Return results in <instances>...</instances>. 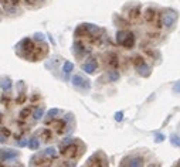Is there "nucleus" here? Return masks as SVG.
<instances>
[{
  "instance_id": "nucleus-29",
  "label": "nucleus",
  "mask_w": 180,
  "mask_h": 167,
  "mask_svg": "<svg viewBox=\"0 0 180 167\" xmlns=\"http://www.w3.org/2000/svg\"><path fill=\"white\" fill-rule=\"evenodd\" d=\"M176 167H180V159L177 160V163H176Z\"/></svg>"
},
{
  "instance_id": "nucleus-30",
  "label": "nucleus",
  "mask_w": 180,
  "mask_h": 167,
  "mask_svg": "<svg viewBox=\"0 0 180 167\" xmlns=\"http://www.w3.org/2000/svg\"><path fill=\"white\" fill-rule=\"evenodd\" d=\"M18 167H23V166H18Z\"/></svg>"
},
{
  "instance_id": "nucleus-25",
  "label": "nucleus",
  "mask_w": 180,
  "mask_h": 167,
  "mask_svg": "<svg viewBox=\"0 0 180 167\" xmlns=\"http://www.w3.org/2000/svg\"><path fill=\"white\" fill-rule=\"evenodd\" d=\"M173 91H174L176 93H180V82H177L176 85L173 86Z\"/></svg>"
},
{
  "instance_id": "nucleus-21",
  "label": "nucleus",
  "mask_w": 180,
  "mask_h": 167,
  "mask_svg": "<svg viewBox=\"0 0 180 167\" xmlns=\"http://www.w3.org/2000/svg\"><path fill=\"white\" fill-rule=\"evenodd\" d=\"M30 113V108H24L22 112H20V118L22 119H24V118H27V115Z\"/></svg>"
},
{
  "instance_id": "nucleus-22",
  "label": "nucleus",
  "mask_w": 180,
  "mask_h": 167,
  "mask_svg": "<svg viewBox=\"0 0 180 167\" xmlns=\"http://www.w3.org/2000/svg\"><path fill=\"white\" fill-rule=\"evenodd\" d=\"M108 63L111 64V65H112V67H116L118 65V61H116V57L114 55V54H112V55H111V59L109 61H108Z\"/></svg>"
},
{
  "instance_id": "nucleus-2",
  "label": "nucleus",
  "mask_w": 180,
  "mask_h": 167,
  "mask_svg": "<svg viewBox=\"0 0 180 167\" xmlns=\"http://www.w3.org/2000/svg\"><path fill=\"white\" fill-rule=\"evenodd\" d=\"M30 161H31V164H34V166H48V164L51 163V159L45 156L44 152H41V153L34 154Z\"/></svg>"
},
{
  "instance_id": "nucleus-10",
  "label": "nucleus",
  "mask_w": 180,
  "mask_h": 167,
  "mask_svg": "<svg viewBox=\"0 0 180 167\" xmlns=\"http://www.w3.org/2000/svg\"><path fill=\"white\" fill-rule=\"evenodd\" d=\"M40 147V142L37 138H31L29 140V149L30 150H37V149Z\"/></svg>"
},
{
  "instance_id": "nucleus-6",
  "label": "nucleus",
  "mask_w": 180,
  "mask_h": 167,
  "mask_svg": "<svg viewBox=\"0 0 180 167\" xmlns=\"http://www.w3.org/2000/svg\"><path fill=\"white\" fill-rule=\"evenodd\" d=\"M72 85L74 86H78V88L89 89V81L84 79L81 75H74V77H72Z\"/></svg>"
},
{
  "instance_id": "nucleus-18",
  "label": "nucleus",
  "mask_w": 180,
  "mask_h": 167,
  "mask_svg": "<svg viewBox=\"0 0 180 167\" xmlns=\"http://www.w3.org/2000/svg\"><path fill=\"white\" fill-rule=\"evenodd\" d=\"M74 142H75V139H72V138H67V139H64V140L61 142L60 147L63 149V147H65V146H68V145H71V143H74Z\"/></svg>"
},
{
  "instance_id": "nucleus-17",
  "label": "nucleus",
  "mask_w": 180,
  "mask_h": 167,
  "mask_svg": "<svg viewBox=\"0 0 180 167\" xmlns=\"http://www.w3.org/2000/svg\"><path fill=\"white\" fill-rule=\"evenodd\" d=\"M58 167H75V161H74V159L65 160V161H63V163L60 164Z\"/></svg>"
},
{
  "instance_id": "nucleus-3",
  "label": "nucleus",
  "mask_w": 180,
  "mask_h": 167,
  "mask_svg": "<svg viewBox=\"0 0 180 167\" xmlns=\"http://www.w3.org/2000/svg\"><path fill=\"white\" fill-rule=\"evenodd\" d=\"M177 19V13H174L173 10H166L163 13V26L167 27V28H172L176 23Z\"/></svg>"
},
{
  "instance_id": "nucleus-12",
  "label": "nucleus",
  "mask_w": 180,
  "mask_h": 167,
  "mask_svg": "<svg viewBox=\"0 0 180 167\" xmlns=\"http://www.w3.org/2000/svg\"><path fill=\"white\" fill-rule=\"evenodd\" d=\"M43 115H44V108H36V111L33 113L34 120H40L43 118Z\"/></svg>"
},
{
  "instance_id": "nucleus-11",
  "label": "nucleus",
  "mask_w": 180,
  "mask_h": 167,
  "mask_svg": "<svg viewBox=\"0 0 180 167\" xmlns=\"http://www.w3.org/2000/svg\"><path fill=\"white\" fill-rule=\"evenodd\" d=\"M44 154L47 157H50V159H57V152H55L54 147H47L44 150Z\"/></svg>"
},
{
  "instance_id": "nucleus-28",
  "label": "nucleus",
  "mask_w": 180,
  "mask_h": 167,
  "mask_svg": "<svg viewBox=\"0 0 180 167\" xmlns=\"http://www.w3.org/2000/svg\"><path fill=\"white\" fill-rule=\"evenodd\" d=\"M147 167H160V166H159V164H153V163H152V164H149Z\"/></svg>"
},
{
  "instance_id": "nucleus-5",
  "label": "nucleus",
  "mask_w": 180,
  "mask_h": 167,
  "mask_svg": "<svg viewBox=\"0 0 180 167\" xmlns=\"http://www.w3.org/2000/svg\"><path fill=\"white\" fill-rule=\"evenodd\" d=\"M18 156L17 150H11V149H2V161H10Z\"/></svg>"
},
{
  "instance_id": "nucleus-7",
  "label": "nucleus",
  "mask_w": 180,
  "mask_h": 167,
  "mask_svg": "<svg viewBox=\"0 0 180 167\" xmlns=\"http://www.w3.org/2000/svg\"><path fill=\"white\" fill-rule=\"evenodd\" d=\"M126 163H128L129 167H143L145 160L143 157L140 156H135V157H125Z\"/></svg>"
},
{
  "instance_id": "nucleus-23",
  "label": "nucleus",
  "mask_w": 180,
  "mask_h": 167,
  "mask_svg": "<svg viewBox=\"0 0 180 167\" xmlns=\"http://www.w3.org/2000/svg\"><path fill=\"white\" fill-rule=\"evenodd\" d=\"M122 119H123V112H116V113H115V120H116V122H121Z\"/></svg>"
},
{
  "instance_id": "nucleus-14",
  "label": "nucleus",
  "mask_w": 180,
  "mask_h": 167,
  "mask_svg": "<svg viewBox=\"0 0 180 167\" xmlns=\"http://www.w3.org/2000/svg\"><path fill=\"white\" fill-rule=\"evenodd\" d=\"M10 86H11V82L9 78L3 79V82H2V89H3V92H9L10 91Z\"/></svg>"
},
{
  "instance_id": "nucleus-9",
  "label": "nucleus",
  "mask_w": 180,
  "mask_h": 167,
  "mask_svg": "<svg viewBox=\"0 0 180 167\" xmlns=\"http://www.w3.org/2000/svg\"><path fill=\"white\" fill-rule=\"evenodd\" d=\"M40 136H41V139L44 142H50L53 139V133H51V130L50 129H43L40 132Z\"/></svg>"
},
{
  "instance_id": "nucleus-20",
  "label": "nucleus",
  "mask_w": 180,
  "mask_h": 167,
  "mask_svg": "<svg viewBox=\"0 0 180 167\" xmlns=\"http://www.w3.org/2000/svg\"><path fill=\"white\" fill-rule=\"evenodd\" d=\"M155 142H156V143H160V142H163L166 139V136L165 135H162V133H156V136H155Z\"/></svg>"
},
{
  "instance_id": "nucleus-15",
  "label": "nucleus",
  "mask_w": 180,
  "mask_h": 167,
  "mask_svg": "<svg viewBox=\"0 0 180 167\" xmlns=\"http://www.w3.org/2000/svg\"><path fill=\"white\" fill-rule=\"evenodd\" d=\"M60 113H61V111H60L58 108H53V109H50V111H48V113H47V116L48 118H55V116L57 115H60Z\"/></svg>"
},
{
  "instance_id": "nucleus-8",
  "label": "nucleus",
  "mask_w": 180,
  "mask_h": 167,
  "mask_svg": "<svg viewBox=\"0 0 180 167\" xmlns=\"http://www.w3.org/2000/svg\"><path fill=\"white\" fill-rule=\"evenodd\" d=\"M96 68V63L92 59V61H88V63L82 64V70L87 72V74H94V71Z\"/></svg>"
},
{
  "instance_id": "nucleus-13",
  "label": "nucleus",
  "mask_w": 180,
  "mask_h": 167,
  "mask_svg": "<svg viewBox=\"0 0 180 167\" xmlns=\"http://www.w3.org/2000/svg\"><path fill=\"white\" fill-rule=\"evenodd\" d=\"M72 70H74V64L70 63V61H65V63H64V65H63V71H64V72H65V74H70Z\"/></svg>"
},
{
  "instance_id": "nucleus-26",
  "label": "nucleus",
  "mask_w": 180,
  "mask_h": 167,
  "mask_svg": "<svg viewBox=\"0 0 180 167\" xmlns=\"http://www.w3.org/2000/svg\"><path fill=\"white\" fill-rule=\"evenodd\" d=\"M17 145L20 146V147H23V146H26V145H27V139H24V140H20V142L17 143Z\"/></svg>"
},
{
  "instance_id": "nucleus-4",
  "label": "nucleus",
  "mask_w": 180,
  "mask_h": 167,
  "mask_svg": "<svg viewBox=\"0 0 180 167\" xmlns=\"http://www.w3.org/2000/svg\"><path fill=\"white\" fill-rule=\"evenodd\" d=\"M135 65L138 67V71H139L143 77H147V75L151 74V68H149V65H147L142 58H135Z\"/></svg>"
},
{
  "instance_id": "nucleus-24",
  "label": "nucleus",
  "mask_w": 180,
  "mask_h": 167,
  "mask_svg": "<svg viewBox=\"0 0 180 167\" xmlns=\"http://www.w3.org/2000/svg\"><path fill=\"white\" fill-rule=\"evenodd\" d=\"M152 13H155L152 9H149V10L146 11V16H145V19H146L147 21H152Z\"/></svg>"
},
{
  "instance_id": "nucleus-19",
  "label": "nucleus",
  "mask_w": 180,
  "mask_h": 167,
  "mask_svg": "<svg viewBox=\"0 0 180 167\" xmlns=\"http://www.w3.org/2000/svg\"><path fill=\"white\" fill-rule=\"evenodd\" d=\"M109 79L111 81H116V79H119V72H116V71L109 72Z\"/></svg>"
},
{
  "instance_id": "nucleus-27",
  "label": "nucleus",
  "mask_w": 180,
  "mask_h": 167,
  "mask_svg": "<svg viewBox=\"0 0 180 167\" xmlns=\"http://www.w3.org/2000/svg\"><path fill=\"white\" fill-rule=\"evenodd\" d=\"M119 167H129V166H128V163H126V160H125V159H123V160H122V161H121V164H119Z\"/></svg>"
},
{
  "instance_id": "nucleus-16",
  "label": "nucleus",
  "mask_w": 180,
  "mask_h": 167,
  "mask_svg": "<svg viewBox=\"0 0 180 167\" xmlns=\"http://www.w3.org/2000/svg\"><path fill=\"white\" fill-rule=\"evenodd\" d=\"M170 142H172L173 146H176V147H180V138L177 135H172L170 136Z\"/></svg>"
},
{
  "instance_id": "nucleus-1",
  "label": "nucleus",
  "mask_w": 180,
  "mask_h": 167,
  "mask_svg": "<svg viewBox=\"0 0 180 167\" xmlns=\"http://www.w3.org/2000/svg\"><path fill=\"white\" fill-rule=\"evenodd\" d=\"M80 149H81V146L77 142H74V143L61 149V156H64L65 159H75L80 154Z\"/></svg>"
}]
</instances>
